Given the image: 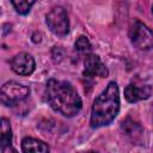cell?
<instances>
[{
  "instance_id": "cell-14",
  "label": "cell",
  "mask_w": 153,
  "mask_h": 153,
  "mask_svg": "<svg viewBox=\"0 0 153 153\" xmlns=\"http://www.w3.org/2000/svg\"><path fill=\"white\" fill-rule=\"evenodd\" d=\"M152 13H153V5H152Z\"/></svg>"
},
{
  "instance_id": "cell-6",
  "label": "cell",
  "mask_w": 153,
  "mask_h": 153,
  "mask_svg": "<svg viewBox=\"0 0 153 153\" xmlns=\"http://www.w3.org/2000/svg\"><path fill=\"white\" fill-rule=\"evenodd\" d=\"M84 72L82 75L85 78H94V76H100V78H106L109 74L108 68L102 62L100 57L94 54H87L86 59L84 61Z\"/></svg>"
},
{
  "instance_id": "cell-5",
  "label": "cell",
  "mask_w": 153,
  "mask_h": 153,
  "mask_svg": "<svg viewBox=\"0 0 153 153\" xmlns=\"http://www.w3.org/2000/svg\"><path fill=\"white\" fill-rule=\"evenodd\" d=\"M30 94V88L16 81L5 82L0 91V102L6 106H13Z\"/></svg>"
},
{
  "instance_id": "cell-11",
  "label": "cell",
  "mask_w": 153,
  "mask_h": 153,
  "mask_svg": "<svg viewBox=\"0 0 153 153\" xmlns=\"http://www.w3.org/2000/svg\"><path fill=\"white\" fill-rule=\"evenodd\" d=\"M122 129H123V131L128 135V136H130V137H133L134 140H136L139 136H141V134H142V128L140 127V124L139 123H135L133 120H130L129 117L128 118H126L123 122H122Z\"/></svg>"
},
{
  "instance_id": "cell-2",
  "label": "cell",
  "mask_w": 153,
  "mask_h": 153,
  "mask_svg": "<svg viewBox=\"0 0 153 153\" xmlns=\"http://www.w3.org/2000/svg\"><path fill=\"white\" fill-rule=\"evenodd\" d=\"M120 111V91L115 81L108 84L105 90L94 99L90 124L92 128H99L110 124Z\"/></svg>"
},
{
  "instance_id": "cell-1",
  "label": "cell",
  "mask_w": 153,
  "mask_h": 153,
  "mask_svg": "<svg viewBox=\"0 0 153 153\" xmlns=\"http://www.w3.org/2000/svg\"><path fill=\"white\" fill-rule=\"evenodd\" d=\"M45 99L54 111L66 117L78 115L82 106L76 90L65 80L50 79L45 86Z\"/></svg>"
},
{
  "instance_id": "cell-8",
  "label": "cell",
  "mask_w": 153,
  "mask_h": 153,
  "mask_svg": "<svg viewBox=\"0 0 153 153\" xmlns=\"http://www.w3.org/2000/svg\"><path fill=\"white\" fill-rule=\"evenodd\" d=\"M152 94V87L149 85H135L129 84L124 90V97L129 103H136L149 98Z\"/></svg>"
},
{
  "instance_id": "cell-12",
  "label": "cell",
  "mask_w": 153,
  "mask_h": 153,
  "mask_svg": "<svg viewBox=\"0 0 153 153\" xmlns=\"http://www.w3.org/2000/svg\"><path fill=\"white\" fill-rule=\"evenodd\" d=\"M37 0H11L14 10L19 14H27Z\"/></svg>"
},
{
  "instance_id": "cell-10",
  "label": "cell",
  "mask_w": 153,
  "mask_h": 153,
  "mask_svg": "<svg viewBox=\"0 0 153 153\" xmlns=\"http://www.w3.org/2000/svg\"><path fill=\"white\" fill-rule=\"evenodd\" d=\"M0 148L11 146L12 143V129L10 126V121L6 118H1L0 121Z\"/></svg>"
},
{
  "instance_id": "cell-4",
  "label": "cell",
  "mask_w": 153,
  "mask_h": 153,
  "mask_svg": "<svg viewBox=\"0 0 153 153\" xmlns=\"http://www.w3.org/2000/svg\"><path fill=\"white\" fill-rule=\"evenodd\" d=\"M45 24L54 35L66 36L69 31V19L67 11L61 6L51 8L45 16Z\"/></svg>"
},
{
  "instance_id": "cell-3",
  "label": "cell",
  "mask_w": 153,
  "mask_h": 153,
  "mask_svg": "<svg viewBox=\"0 0 153 153\" xmlns=\"http://www.w3.org/2000/svg\"><path fill=\"white\" fill-rule=\"evenodd\" d=\"M129 39L139 50H149L153 48V31L142 22L134 20L129 29Z\"/></svg>"
},
{
  "instance_id": "cell-13",
  "label": "cell",
  "mask_w": 153,
  "mask_h": 153,
  "mask_svg": "<svg viewBox=\"0 0 153 153\" xmlns=\"http://www.w3.org/2000/svg\"><path fill=\"white\" fill-rule=\"evenodd\" d=\"M74 47H75V50H78L81 54H90V51H91V43L87 39V37H85V36H80L75 41Z\"/></svg>"
},
{
  "instance_id": "cell-7",
  "label": "cell",
  "mask_w": 153,
  "mask_h": 153,
  "mask_svg": "<svg viewBox=\"0 0 153 153\" xmlns=\"http://www.w3.org/2000/svg\"><path fill=\"white\" fill-rule=\"evenodd\" d=\"M11 68L14 73L19 75H30L36 68V62L32 55L27 53H19L14 55L10 62Z\"/></svg>"
},
{
  "instance_id": "cell-9",
  "label": "cell",
  "mask_w": 153,
  "mask_h": 153,
  "mask_svg": "<svg viewBox=\"0 0 153 153\" xmlns=\"http://www.w3.org/2000/svg\"><path fill=\"white\" fill-rule=\"evenodd\" d=\"M22 151L25 153H31V152H41V153H47L49 152V147L45 142L33 139V137H24L22 141Z\"/></svg>"
}]
</instances>
